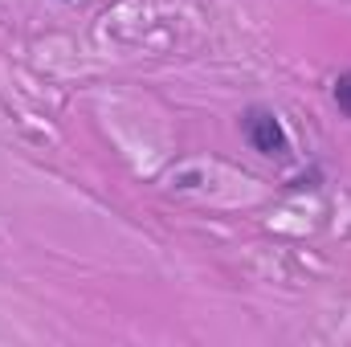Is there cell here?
<instances>
[{"instance_id": "cell-1", "label": "cell", "mask_w": 351, "mask_h": 347, "mask_svg": "<svg viewBox=\"0 0 351 347\" xmlns=\"http://www.w3.org/2000/svg\"><path fill=\"white\" fill-rule=\"evenodd\" d=\"M241 135L265 160H290V135H286L282 119L274 115V106H262V102L245 106L241 110Z\"/></svg>"}, {"instance_id": "cell-2", "label": "cell", "mask_w": 351, "mask_h": 347, "mask_svg": "<svg viewBox=\"0 0 351 347\" xmlns=\"http://www.w3.org/2000/svg\"><path fill=\"white\" fill-rule=\"evenodd\" d=\"M331 98H335L339 115H343V119H351V70H343V74L331 82Z\"/></svg>"}]
</instances>
